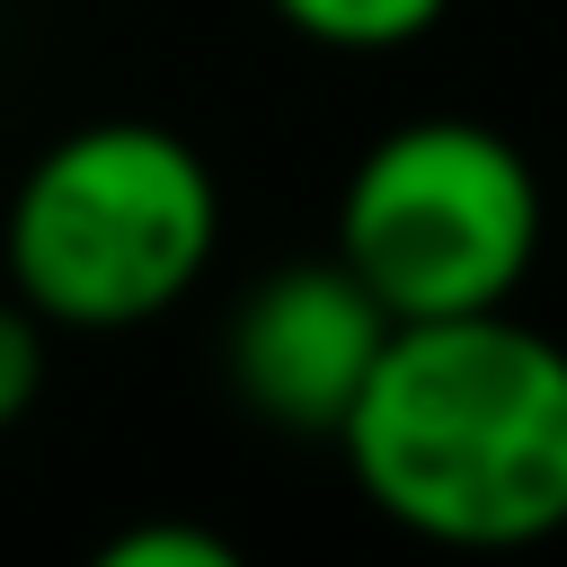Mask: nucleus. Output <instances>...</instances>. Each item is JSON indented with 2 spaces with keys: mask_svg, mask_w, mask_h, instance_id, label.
<instances>
[{
  "mask_svg": "<svg viewBox=\"0 0 567 567\" xmlns=\"http://www.w3.org/2000/svg\"><path fill=\"white\" fill-rule=\"evenodd\" d=\"M97 567H239V549H230L213 523L142 514V523H124V532L97 540Z\"/></svg>",
  "mask_w": 567,
  "mask_h": 567,
  "instance_id": "6",
  "label": "nucleus"
},
{
  "mask_svg": "<svg viewBox=\"0 0 567 567\" xmlns=\"http://www.w3.org/2000/svg\"><path fill=\"white\" fill-rule=\"evenodd\" d=\"M354 496L434 549L567 532V346L505 310L399 319L337 425Z\"/></svg>",
  "mask_w": 567,
  "mask_h": 567,
  "instance_id": "1",
  "label": "nucleus"
},
{
  "mask_svg": "<svg viewBox=\"0 0 567 567\" xmlns=\"http://www.w3.org/2000/svg\"><path fill=\"white\" fill-rule=\"evenodd\" d=\"M221 257V177L159 115L53 133L0 204V292L62 337L168 319Z\"/></svg>",
  "mask_w": 567,
  "mask_h": 567,
  "instance_id": "2",
  "label": "nucleus"
},
{
  "mask_svg": "<svg viewBox=\"0 0 567 567\" xmlns=\"http://www.w3.org/2000/svg\"><path fill=\"white\" fill-rule=\"evenodd\" d=\"M44 372H53V328L18 292H0V434L27 425V408L44 399Z\"/></svg>",
  "mask_w": 567,
  "mask_h": 567,
  "instance_id": "7",
  "label": "nucleus"
},
{
  "mask_svg": "<svg viewBox=\"0 0 567 567\" xmlns=\"http://www.w3.org/2000/svg\"><path fill=\"white\" fill-rule=\"evenodd\" d=\"M266 9L319 53H408L452 18V0H266Z\"/></svg>",
  "mask_w": 567,
  "mask_h": 567,
  "instance_id": "5",
  "label": "nucleus"
},
{
  "mask_svg": "<svg viewBox=\"0 0 567 567\" xmlns=\"http://www.w3.org/2000/svg\"><path fill=\"white\" fill-rule=\"evenodd\" d=\"M390 328L399 319L354 284V266L337 248L284 257L230 301V328H221L230 399L292 443H337V425H346L354 390L372 381Z\"/></svg>",
  "mask_w": 567,
  "mask_h": 567,
  "instance_id": "4",
  "label": "nucleus"
},
{
  "mask_svg": "<svg viewBox=\"0 0 567 567\" xmlns=\"http://www.w3.org/2000/svg\"><path fill=\"white\" fill-rule=\"evenodd\" d=\"M549 195L532 151L478 115H408L337 186V257L390 319L505 310L540 266Z\"/></svg>",
  "mask_w": 567,
  "mask_h": 567,
  "instance_id": "3",
  "label": "nucleus"
}]
</instances>
